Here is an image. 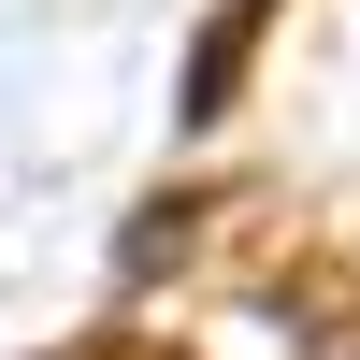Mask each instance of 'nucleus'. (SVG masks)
<instances>
[{"label":"nucleus","mask_w":360,"mask_h":360,"mask_svg":"<svg viewBox=\"0 0 360 360\" xmlns=\"http://www.w3.org/2000/svg\"><path fill=\"white\" fill-rule=\"evenodd\" d=\"M72 360H173V346H72Z\"/></svg>","instance_id":"2"},{"label":"nucleus","mask_w":360,"mask_h":360,"mask_svg":"<svg viewBox=\"0 0 360 360\" xmlns=\"http://www.w3.org/2000/svg\"><path fill=\"white\" fill-rule=\"evenodd\" d=\"M274 317L317 360H360V274H346V259H288V274H274Z\"/></svg>","instance_id":"1"}]
</instances>
